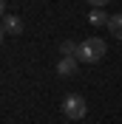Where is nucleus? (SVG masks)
Returning a JSON list of instances; mask_svg holds the SVG:
<instances>
[{"label":"nucleus","instance_id":"obj_1","mask_svg":"<svg viewBox=\"0 0 122 124\" xmlns=\"http://www.w3.org/2000/svg\"><path fill=\"white\" fill-rule=\"evenodd\" d=\"M105 54H108V45H105V39H99V37H88V39H82V42H80V48H77V59L85 62V65L99 62Z\"/></svg>","mask_w":122,"mask_h":124},{"label":"nucleus","instance_id":"obj_2","mask_svg":"<svg viewBox=\"0 0 122 124\" xmlns=\"http://www.w3.org/2000/svg\"><path fill=\"white\" fill-rule=\"evenodd\" d=\"M62 113H65V118H71V121H80V118H85V113H88V104H85L82 96L68 93V96L62 99Z\"/></svg>","mask_w":122,"mask_h":124},{"label":"nucleus","instance_id":"obj_3","mask_svg":"<svg viewBox=\"0 0 122 124\" xmlns=\"http://www.w3.org/2000/svg\"><path fill=\"white\" fill-rule=\"evenodd\" d=\"M3 34L6 37H20L23 34V20L14 17V14H6L3 17Z\"/></svg>","mask_w":122,"mask_h":124},{"label":"nucleus","instance_id":"obj_4","mask_svg":"<svg viewBox=\"0 0 122 124\" xmlns=\"http://www.w3.org/2000/svg\"><path fill=\"white\" fill-rule=\"evenodd\" d=\"M77 68H80V59L77 56H62L60 62H57V73H60L62 79H68L77 73Z\"/></svg>","mask_w":122,"mask_h":124},{"label":"nucleus","instance_id":"obj_5","mask_svg":"<svg viewBox=\"0 0 122 124\" xmlns=\"http://www.w3.org/2000/svg\"><path fill=\"white\" fill-rule=\"evenodd\" d=\"M108 34L114 39H122V14H111L108 17Z\"/></svg>","mask_w":122,"mask_h":124},{"label":"nucleus","instance_id":"obj_6","mask_svg":"<svg viewBox=\"0 0 122 124\" xmlns=\"http://www.w3.org/2000/svg\"><path fill=\"white\" fill-rule=\"evenodd\" d=\"M88 23H91V25H108V14H105V8H91Z\"/></svg>","mask_w":122,"mask_h":124},{"label":"nucleus","instance_id":"obj_7","mask_svg":"<svg viewBox=\"0 0 122 124\" xmlns=\"http://www.w3.org/2000/svg\"><path fill=\"white\" fill-rule=\"evenodd\" d=\"M77 48L80 45H77L74 39H65V42L60 45V51H62V56H77Z\"/></svg>","mask_w":122,"mask_h":124},{"label":"nucleus","instance_id":"obj_8","mask_svg":"<svg viewBox=\"0 0 122 124\" xmlns=\"http://www.w3.org/2000/svg\"><path fill=\"white\" fill-rule=\"evenodd\" d=\"M88 6H94V8H105L108 6V0H85Z\"/></svg>","mask_w":122,"mask_h":124}]
</instances>
